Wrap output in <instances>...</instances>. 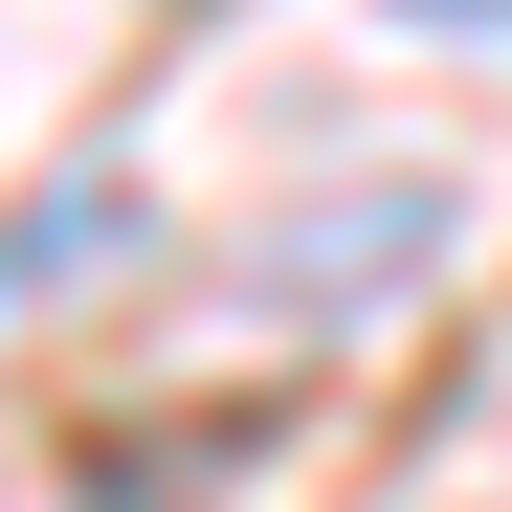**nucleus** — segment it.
<instances>
[{
  "label": "nucleus",
  "mask_w": 512,
  "mask_h": 512,
  "mask_svg": "<svg viewBox=\"0 0 512 512\" xmlns=\"http://www.w3.org/2000/svg\"><path fill=\"white\" fill-rule=\"evenodd\" d=\"M401 23H512V0H401Z\"/></svg>",
  "instance_id": "nucleus-2"
},
{
  "label": "nucleus",
  "mask_w": 512,
  "mask_h": 512,
  "mask_svg": "<svg viewBox=\"0 0 512 512\" xmlns=\"http://www.w3.org/2000/svg\"><path fill=\"white\" fill-rule=\"evenodd\" d=\"M112 245H134V179H112V156H90V179H45L23 223H0V334H23V312H67Z\"/></svg>",
  "instance_id": "nucleus-1"
}]
</instances>
